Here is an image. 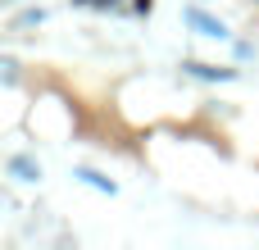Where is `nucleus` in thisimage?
<instances>
[{
    "label": "nucleus",
    "mask_w": 259,
    "mask_h": 250,
    "mask_svg": "<svg viewBox=\"0 0 259 250\" xmlns=\"http://www.w3.org/2000/svg\"><path fill=\"white\" fill-rule=\"evenodd\" d=\"M182 18H187V27H196L200 36H214V41H223V36H228V27H223L214 14H205V9H187Z\"/></svg>",
    "instance_id": "1"
},
{
    "label": "nucleus",
    "mask_w": 259,
    "mask_h": 250,
    "mask_svg": "<svg viewBox=\"0 0 259 250\" xmlns=\"http://www.w3.org/2000/svg\"><path fill=\"white\" fill-rule=\"evenodd\" d=\"M9 178H14V182H36V178H41V164H36L32 155H14V159H9Z\"/></svg>",
    "instance_id": "2"
},
{
    "label": "nucleus",
    "mask_w": 259,
    "mask_h": 250,
    "mask_svg": "<svg viewBox=\"0 0 259 250\" xmlns=\"http://www.w3.org/2000/svg\"><path fill=\"white\" fill-rule=\"evenodd\" d=\"M187 73L191 77H205V82H228V77H237V68H209V64H187Z\"/></svg>",
    "instance_id": "3"
},
{
    "label": "nucleus",
    "mask_w": 259,
    "mask_h": 250,
    "mask_svg": "<svg viewBox=\"0 0 259 250\" xmlns=\"http://www.w3.org/2000/svg\"><path fill=\"white\" fill-rule=\"evenodd\" d=\"M77 178H82L87 187H96V191H109V196H114V182H109L105 173H96V169H77Z\"/></svg>",
    "instance_id": "4"
}]
</instances>
